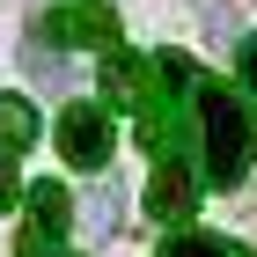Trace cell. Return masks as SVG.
Instances as JSON below:
<instances>
[{
	"instance_id": "cell-6",
	"label": "cell",
	"mask_w": 257,
	"mask_h": 257,
	"mask_svg": "<svg viewBox=\"0 0 257 257\" xmlns=\"http://www.w3.org/2000/svg\"><path fill=\"white\" fill-rule=\"evenodd\" d=\"M191 206H198L191 169H184V162H162L155 177H147V220H162V228H169V220H184Z\"/></svg>"
},
{
	"instance_id": "cell-4",
	"label": "cell",
	"mask_w": 257,
	"mask_h": 257,
	"mask_svg": "<svg viewBox=\"0 0 257 257\" xmlns=\"http://www.w3.org/2000/svg\"><path fill=\"white\" fill-rule=\"evenodd\" d=\"M30 242L22 250H59V235L74 228V191H59V184H30Z\"/></svg>"
},
{
	"instance_id": "cell-13",
	"label": "cell",
	"mask_w": 257,
	"mask_h": 257,
	"mask_svg": "<svg viewBox=\"0 0 257 257\" xmlns=\"http://www.w3.org/2000/svg\"><path fill=\"white\" fill-rule=\"evenodd\" d=\"M22 257H66V250H22Z\"/></svg>"
},
{
	"instance_id": "cell-8",
	"label": "cell",
	"mask_w": 257,
	"mask_h": 257,
	"mask_svg": "<svg viewBox=\"0 0 257 257\" xmlns=\"http://www.w3.org/2000/svg\"><path fill=\"white\" fill-rule=\"evenodd\" d=\"M162 257H250V250H242V242H228V235L191 228V235H169V242H162Z\"/></svg>"
},
{
	"instance_id": "cell-10",
	"label": "cell",
	"mask_w": 257,
	"mask_h": 257,
	"mask_svg": "<svg viewBox=\"0 0 257 257\" xmlns=\"http://www.w3.org/2000/svg\"><path fill=\"white\" fill-rule=\"evenodd\" d=\"M22 198H30V191L15 184V155H0V213H8V206H22Z\"/></svg>"
},
{
	"instance_id": "cell-9",
	"label": "cell",
	"mask_w": 257,
	"mask_h": 257,
	"mask_svg": "<svg viewBox=\"0 0 257 257\" xmlns=\"http://www.w3.org/2000/svg\"><path fill=\"white\" fill-rule=\"evenodd\" d=\"M118 228V191H96L88 198V235H110Z\"/></svg>"
},
{
	"instance_id": "cell-12",
	"label": "cell",
	"mask_w": 257,
	"mask_h": 257,
	"mask_svg": "<svg viewBox=\"0 0 257 257\" xmlns=\"http://www.w3.org/2000/svg\"><path fill=\"white\" fill-rule=\"evenodd\" d=\"M242 88H250V96H257V37L242 44Z\"/></svg>"
},
{
	"instance_id": "cell-3",
	"label": "cell",
	"mask_w": 257,
	"mask_h": 257,
	"mask_svg": "<svg viewBox=\"0 0 257 257\" xmlns=\"http://www.w3.org/2000/svg\"><path fill=\"white\" fill-rule=\"evenodd\" d=\"M162 81V59H133V52H103V96L118 103V110H147Z\"/></svg>"
},
{
	"instance_id": "cell-11",
	"label": "cell",
	"mask_w": 257,
	"mask_h": 257,
	"mask_svg": "<svg viewBox=\"0 0 257 257\" xmlns=\"http://www.w3.org/2000/svg\"><path fill=\"white\" fill-rule=\"evenodd\" d=\"M30 74H44V81H66V66H59V52L44 59V52H30Z\"/></svg>"
},
{
	"instance_id": "cell-7",
	"label": "cell",
	"mask_w": 257,
	"mask_h": 257,
	"mask_svg": "<svg viewBox=\"0 0 257 257\" xmlns=\"http://www.w3.org/2000/svg\"><path fill=\"white\" fill-rule=\"evenodd\" d=\"M30 140H37V110L22 96H0V155H22Z\"/></svg>"
},
{
	"instance_id": "cell-5",
	"label": "cell",
	"mask_w": 257,
	"mask_h": 257,
	"mask_svg": "<svg viewBox=\"0 0 257 257\" xmlns=\"http://www.w3.org/2000/svg\"><path fill=\"white\" fill-rule=\"evenodd\" d=\"M44 37L52 44H103V52H118V15L110 8H59V15H44Z\"/></svg>"
},
{
	"instance_id": "cell-2",
	"label": "cell",
	"mask_w": 257,
	"mask_h": 257,
	"mask_svg": "<svg viewBox=\"0 0 257 257\" xmlns=\"http://www.w3.org/2000/svg\"><path fill=\"white\" fill-rule=\"evenodd\" d=\"M59 155L74 162V169H110V110L66 103L59 110Z\"/></svg>"
},
{
	"instance_id": "cell-1",
	"label": "cell",
	"mask_w": 257,
	"mask_h": 257,
	"mask_svg": "<svg viewBox=\"0 0 257 257\" xmlns=\"http://www.w3.org/2000/svg\"><path fill=\"white\" fill-rule=\"evenodd\" d=\"M198 133H206V177H213L220 191H235V184L250 177V162H257L250 103H242L235 88H220V81H198Z\"/></svg>"
}]
</instances>
